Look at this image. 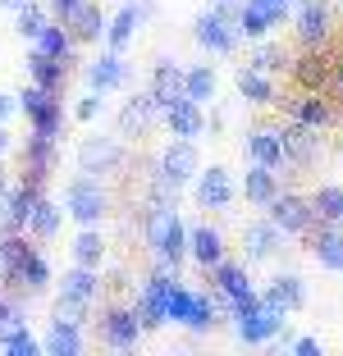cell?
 <instances>
[{"instance_id":"1","label":"cell","mask_w":343,"mask_h":356,"mask_svg":"<svg viewBox=\"0 0 343 356\" xmlns=\"http://www.w3.org/2000/svg\"><path fill=\"white\" fill-rule=\"evenodd\" d=\"M142 238H146V247H151L160 270L178 274V265H183V256H188V224L178 220V210L174 206H146Z\"/></svg>"},{"instance_id":"2","label":"cell","mask_w":343,"mask_h":356,"mask_svg":"<svg viewBox=\"0 0 343 356\" xmlns=\"http://www.w3.org/2000/svg\"><path fill=\"white\" fill-rule=\"evenodd\" d=\"M192 37H197L201 51L211 55H229L234 46H238V5L234 0H224V5H211L206 14H197L192 19Z\"/></svg>"},{"instance_id":"3","label":"cell","mask_w":343,"mask_h":356,"mask_svg":"<svg viewBox=\"0 0 343 356\" xmlns=\"http://www.w3.org/2000/svg\"><path fill=\"white\" fill-rule=\"evenodd\" d=\"M64 215H69L78 229L83 224H101L105 215H110V192H105L101 178L92 174H78L64 183Z\"/></svg>"},{"instance_id":"4","label":"cell","mask_w":343,"mask_h":356,"mask_svg":"<svg viewBox=\"0 0 343 356\" xmlns=\"http://www.w3.org/2000/svg\"><path fill=\"white\" fill-rule=\"evenodd\" d=\"M19 110L28 115L32 133H42V137H60L64 133V101H60V92H46V87L28 83L19 92Z\"/></svg>"},{"instance_id":"5","label":"cell","mask_w":343,"mask_h":356,"mask_svg":"<svg viewBox=\"0 0 343 356\" xmlns=\"http://www.w3.org/2000/svg\"><path fill=\"white\" fill-rule=\"evenodd\" d=\"M73 165H78V174L110 178V174H119V169L128 165V151H124V142H119V133L114 137H83Z\"/></svg>"},{"instance_id":"6","label":"cell","mask_w":343,"mask_h":356,"mask_svg":"<svg viewBox=\"0 0 343 356\" xmlns=\"http://www.w3.org/2000/svg\"><path fill=\"white\" fill-rule=\"evenodd\" d=\"M156 174L169 178L174 188H188V183L201 174V151H197V142H192V137H169L165 151L156 156Z\"/></svg>"},{"instance_id":"7","label":"cell","mask_w":343,"mask_h":356,"mask_svg":"<svg viewBox=\"0 0 343 356\" xmlns=\"http://www.w3.org/2000/svg\"><path fill=\"white\" fill-rule=\"evenodd\" d=\"M174 279H178L174 270H160V265H156V274H151V279H142V288L133 293V311H137V320H142V329L169 325L165 297H169V288H174Z\"/></svg>"},{"instance_id":"8","label":"cell","mask_w":343,"mask_h":356,"mask_svg":"<svg viewBox=\"0 0 343 356\" xmlns=\"http://www.w3.org/2000/svg\"><path fill=\"white\" fill-rule=\"evenodd\" d=\"M42 197H46L42 183L23 174L19 183L5 192V201H0V233H28V220H32V210H37Z\"/></svg>"},{"instance_id":"9","label":"cell","mask_w":343,"mask_h":356,"mask_svg":"<svg viewBox=\"0 0 343 356\" xmlns=\"http://www.w3.org/2000/svg\"><path fill=\"white\" fill-rule=\"evenodd\" d=\"M142 320H137L133 306H110V311L96 320V338H101L110 352H133L137 343H142Z\"/></svg>"},{"instance_id":"10","label":"cell","mask_w":343,"mask_h":356,"mask_svg":"<svg viewBox=\"0 0 343 356\" xmlns=\"http://www.w3.org/2000/svg\"><path fill=\"white\" fill-rule=\"evenodd\" d=\"M284 329V311L270 302H252V306H238L234 311V334L243 338V343H266V338H275Z\"/></svg>"},{"instance_id":"11","label":"cell","mask_w":343,"mask_h":356,"mask_svg":"<svg viewBox=\"0 0 343 356\" xmlns=\"http://www.w3.org/2000/svg\"><path fill=\"white\" fill-rule=\"evenodd\" d=\"M156 119H165V110L156 105V96H151V87H146V92H133L124 101V110H119V119H114V133L133 142V137H146V133H151V124H156Z\"/></svg>"},{"instance_id":"12","label":"cell","mask_w":343,"mask_h":356,"mask_svg":"<svg viewBox=\"0 0 343 356\" xmlns=\"http://www.w3.org/2000/svg\"><path fill=\"white\" fill-rule=\"evenodd\" d=\"M211 283H215L220 302H229V311L261 302V293L252 288V279H247V265H238V261H220L215 270H211Z\"/></svg>"},{"instance_id":"13","label":"cell","mask_w":343,"mask_h":356,"mask_svg":"<svg viewBox=\"0 0 343 356\" xmlns=\"http://www.w3.org/2000/svg\"><path fill=\"white\" fill-rule=\"evenodd\" d=\"M284 247V229L275 220H257L243 229V261L247 265H261V261H275Z\"/></svg>"},{"instance_id":"14","label":"cell","mask_w":343,"mask_h":356,"mask_svg":"<svg viewBox=\"0 0 343 356\" xmlns=\"http://www.w3.org/2000/svg\"><path fill=\"white\" fill-rule=\"evenodd\" d=\"M330 0H298V19H293V28H298V42L302 46H325L330 42Z\"/></svg>"},{"instance_id":"15","label":"cell","mask_w":343,"mask_h":356,"mask_svg":"<svg viewBox=\"0 0 343 356\" xmlns=\"http://www.w3.org/2000/svg\"><path fill=\"white\" fill-rule=\"evenodd\" d=\"M83 78H87V87L92 92H114V87H124L128 83V64H124V51H110L105 46L96 60H87V69H83Z\"/></svg>"},{"instance_id":"16","label":"cell","mask_w":343,"mask_h":356,"mask_svg":"<svg viewBox=\"0 0 343 356\" xmlns=\"http://www.w3.org/2000/svg\"><path fill=\"white\" fill-rule=\"evenodd\" d=\"M270 220L280 224L284 233H307L316 224V210H312V197H298V192H280V197L270 201Z\"/></svg>"},{"instance_id":"17","label":"cell","mask_w":343,"mask_h":356,"mask_svg":"<svg viewBox=\"0 0 343 356\" xmlns=\"http://www.w3.org/2000/svg\"><path fill=\"white\" fill-rule=\"evenodd\" d=\"M146 14H151L146 0H137V5H133V0H124V5L114 10V19L105 23V46H110V51H128V42L137 37V28L146 23Z\"/></svg>"},{"instance_id":"18","label":"cell","mask_w":343,"mask_h":356,"mask_svg":"<svg viewBox=\"0 0 343 356\" xmlns=\"http://www.w3.org/2000/svg\"><path fill=\"white\" fill-rule=\"evenodd\" d=\"M192 197H197L201 210H224L234 201V178H229L224 165H211L192 178Z\"/></svg>"},{"instance_id":"19","label":"cell","mask_w":343,"mask_h":356,"mask_svg":"<svg viewBox=\"0 0 343 356\" xmlns=\"http://www.w3.org/2000/svg\"><path fill=\"white\" fill-rule=\"evenodd\" d=\"M55 160H60V137L28 133V142H23V174L37 178V183H46L51 169H55Z\"/></svg>"},{"instance_id":"20","label":"cell","mask_w":343,"mask_h":356,"mask_svg":"<svg viewBox=\"0 0 343 356\" xmlns=\"http://www.w3.org/2000/svg\"><path fill=\"white\" fill-rule=\"evenodd\" d=\"M280 137H284V160H293V165H312L321 156V128H312V124L293 119L289 128H280Z\"/></svg>"},{"instance_id":"21","label":"cell","mask_w":343,"mask_h":356,"mask_svg":"<svg viewBox=\"0 0 343 356\" xmlns=\"http://www.w3.org/2000/svg\"><path fill=\"white\" fill-rule=\"evenodd\" d=\"M64 23H69V32H73V42H78V46H96V42H105V23H110V19L101 14V0H83Z\"/></svg>"},{"instance_id":"22","label":"cell","mask_w":343,"mask_h":356,"mask_svg":"<svg viewBox=\"0 0 343 356\" xmlns=\"http://www.w3.org/2000/svg\"><path fill=\"white\" fill-rule=\"evenodd\" d=\"M165 128H169V137H192V142H197V137L206 133L201 101H192V96H178V101L165 110Z\"/></svg>"},{"instance_id":"23","label":"cell","mask_w":343,"mask_h":356,"mask_svg":"<svg viewBox=\"0 0 343 356\" xmlns=\"http://www.w3.org/2000/svg\"><path fill=\"white\" fill-rule=\"evenodd\" d=\"M151 96H156L160 110H169L178 96H188V69H178L174 60H160L151 69Z\"/></svg>"},{"instance_id":"24","label":"cell","mask_w":343,"mask_h":356,"mask_svg":"<svg viewBox=\"0 0 343 356\" xmlns=\"http://www.w3.org/2000/svg\"><path fill=\"white\" fill-rule=\"evenodd\" d=\"M289 74L302 92H325V83H330V60L321 55V46H307V55H298V60L289 64Z\"/></svg>"},{"instance_id":"25","label":"cell","mask_w":343,"mask_h":356,"mask_svg":"<svg viewBox=\"0 0 343 356\" xmlns=\"http://www.w3.org/2000/svg\"><path fill=\"white\" fill-rule=\"evenodd\" d=\"M261 302H270V306H280L284 315H293V311H302V306H307V283H302L298 274H275V279L266 283Z\"/></svg>"},{"instance_id":"26","label":"cell","mask_w":343,"mask_h":356,"mask_svg":"<svg viewBox=\"0 0 343 356\" xmlns=\"http://www.w3.org/2000/svg\"><path fill=\"white\" fill-rule=\"evenodd\" d=\"M28 83L46 87V92H64V83H69V64L42 55L37 46H28Z\"/></svg>"},{"instance_id":"27","label":"cell","mask_w":343,"mask_h":356,"mask_svg":"<svg viewBox=\"0 0 343 356\" xmlns=\"http://www.w3.org/2000/svg\"><path fill=\"white\" fill-rule=\"evenodd\" d=\"M243 151H247L252 165L280 169V165H284V137H280V128H252L247 142H243Z\"/></svg>"},{"instance_id":"28","label":"cell","mask_w":343,"mask_h":356,"mask_svg":"<svg viewBox=\"0 0 343 356\" xmlns=\"http://www.w3.org/2000/svg\"><path fill=\"white\" fill-rule=\"evenodd\" d=\"M188 256H192L201 270H215V265L224 261V238H220V229H211V224L188 229Z\"/></svg>"},{"instance_id":"29","label":"cell","mask_w":343,"mask_h":356,"mask_svg":"<svg viewBox=\"0 0 343 356\" xmlns=\"http://www.w3.org/2000/svg\"><path fill=\"white\" fill-rule=\"evenodd\" d=\"M312 256L321 270L343 274V229L339 224H321V233L312 238Z\"/></svg>"},{"instance_id":"30","label":"cell","mask_w":343,"mask_h":356,"mask_svg":"<svg viewBox=\"0 0 343 356\" xmlns=\"http://www.w3.org/2000/svg\"><path fill=\"white\" fill-rule=\"evenodd\" d=\"M275 197H280V174H275L270 165H252L247 174H243V201H252V206H270Z\"/></svg>"},{"instance_id":"31","label":"cell","mask_w":343,"mask_h":356,"mask_svg":"<svg viewBox=\"0 0 343 356\" xmlns=\"http://www.w3.org/2000/svg\"><path fill=\"white\" fill-rule=\"evenodd\" d=\"M60 293L78 297V302H96V297H101V270L73 261L69 270H64V279H60Z\"/></svg>"},{"instance_id":"32","label":"cell","mask_w":343,"mask_h":356,"mask_svg":"<svg viewBox=\"0 0 343 356\" xmlns=\"http://www.w3.org/2000/svg\"><path fill=\"white\" fill-rule=\"evenodd\" d=\"M28 46H37V51H42V55H51V60H64V64H69V69H73V46H78V42H73L69 23L51 19V23H46V32H42V37H37V42H28Z\"/></svg>"},{"instance_id":"33","label":"cell","mask_w":343,"mask_h":356,"mask_svg":"<svg viewBox=\"0 0 343 356\" xmlns=\"http://www.w3.org/2000/svg\"><path fill=\"white\" fill-rule=\"evenodd\" d=\"M234 83H238V96H243L247 105H275V83H270V74H261V69L243 64Z\"/></svg>"},{"instance_id":"34","label":"cell","mask_w":343,"mask_h":356,"mask_svg":"<svg viewBox=\"0 0 343 356\" xmlns=\"http://www.w3.org/2000/svg\"><path fill=\"white\" fill-rule=\"evenodd\" d=\"M60 224H64V201L42 197V201H37V210H32V220H28V238L46 242V238L60 233Z\"/></svg>"},{"instance_id":"35","label":"cell","mask_w":343,"mask_h":356,"mask_svg":"<svg viewBox=\"0 0 343 356\" xmlns=\"http://www.w3.org/2000/svg\"><path fill=\"white\" fill-rule=\"evenodd\" d=\"M73 261H78V265H92V270H101V261H105L101 224H83V229H78V238H73Z\"/></svg>"},{"instance_id":"36","label":"cell","mask_w":343,"mask_h":356,"mask_svg":"<svg viewBox=\"0 0 343 356\" xmlns=\"http://www.w3.org/2000/svg\"><path fill=\"white\" fill-rule=\"evenodd\" d=\"M42 352L46 356H78L83 352V329L78 325H51L42 338Z\"/></svg>"},{"instance_id":"37","label":"cell","mask_w":343,"mask_h":356,"mask_svg":"<svg viewBox=\"0 0 343 356\" xmlns=\"http://www.w3.org/2000/svg\"><path fill=\"white\" fill-rule=\"evenodd\" d=\"M293 119H298V124H312V128H330L334 110L321 92H302L298 101H293Z\"/></svg>"},{"instance_id":"38","label":"cell","mask_w":343,"mask_h":356,"mask_svg":"<svg viewBox=\"0 0 343 356\" xmlns=\"http://www.w3.org/2000/svg\"><path fill=\"white\" fill-rule=\"evenodd\" d=\"M46 23H51V5H42V0H28L23 10H14V28H19L23 42H37L46 32Z\"/></svg>"},{"instance_id":"39","label":"cell","mask_w":343,"mask_h":356,"mask_svg":"<svg viewBox=\"0 0 343 356\" xmlns=\"http://www.w3.org/2000/svg\"><path fill=\"white\" fill-rule=\"evenodd\" d=\"M87 311H92V302H78V297L60 293L51 302V325H78V329H83L87 325Z\"/></svg>"},{"instance_id":"40","label":"cell","mask_w":343,"mask_h":356,"mask_svg":"<svg viewBox=\"0 0 343 356\" xmlns=\"http://www.w3.org/2000/svg\"><path fill=\"white\" fill-rule=\"evenodd\" d=\"M192 306H197V293H192L183 279H174V288H169V297H165V315L174 325H188V320H192Z\"/></svg>"},{"instance_id":"41","label":"cell","mask_w":343,"mask_h":356,"mask_svg":"<svg viewBox=\"0 0 343 356\" xmlns=\"http://www.w3.org/2000/svg\"><path fill=\"white\" fill-rule=\"evenodd\" d=\"M312 210L321 224H343V188H316L312 192Z\"/></svg>"},{"instance_id":"42","label":"cell","mask_w":343,"mask_h":356,"mask_svg":"<svg viewBox=\"0 0 343 356\" xmlns=\"http://www.w3.org/2000/svg\"><path fill=\"white\" fill-rule=\"evenodd\" d=\"M247 64L252 69H261V74H280V69H289V51L284 46H275V42H257V51L247 55Z\"/></svg>"},{"instance_id":"43","label":"cell","mask_w":343,"mask_h":356,"mask_svg":"<svg viewBox=\"0 0 343 356\" xmlns=\"http://www.w3.org/2000/svg\"><path fill=\"white\" fill-rule=\"evenodd\" d=\"M215 69H211V64H192V69H188V96H192V101H215Z\"/></svg>"},{"instance_id":"44","label":"cell","mask_w":343,"mask_h":356,"mask_svg":"<svg viewBox=\"0 0 343 356\" xmlns=\"http://www.w3.org/2000/svg\"><path fill=\"white\" fill-rule=\"evenodd\" d=\"M220 325V302L211 293H197V306H192V320H188L183 329H192V334H206V329Z\"/></svg>"},{"instance_id":"45","label":"cell","mask_w":343,"mask_h":356,"mask_svg":"<svg viewBox=\"0 0 343 356\" xmlns=\"http://www.w3.org/2000/svg\"><path fill=\"white\" fill-rule=\"evenodd\" d=\"M0 347H5L10 356H37V352H42V343L28 334V325H23V329H10V334H0Z\"/></svg>"},{"instance_id":"46","label":"cell","mask_w":343,"mask_h":356,"mask_svg":"<svg viewBox=\"0 0 343 356\" xmlns=\"http://www.w3.org/2000/svg\"><path fill=\"white\" fill-rule=\"evenodd\" d=\"M238 32L247 37V42H261V37L270 32V23H266V14H257L247 0H243V5H238Z\"/></svg>"},{"instance_id":"47","label":"cell","mask_w":343,"mask_h":356,"mask_svg":"<svg viewBox=\"0 0 343 356\" xmlns=\"http://www.w3.org/2000/svg\"><path fill=\"white\" fill-rule=\"evenodd\" d=\"M96 115H101V92L87 87V96H78V105H73V119H78V124H92Z\"/></svg>"},{"instance_id":"48","label":"cell","mask_w":343,"mask_h":356,"mask_svg":"<svg viewBox=\"0 0 343 356\" xmlns=\"http://www.w3.org/2000/svg\"><path fill=\"white\" fill-rule=\"evenodd\" d=\"M247 5L257 14H266V23H270V28H280L284 14H289V0H247Z\"/></svg>"},{"instance_id":"49","label":"cell","mask_w":343,"mask_h":356,"mask_svg":"<svg viewBox=\"0 0 343 356\" xmlns=\"http://www.w3.org/2000/svg\"><path fill=\"white\" fill-rule=\"evenodd\" d=\"M46 5H51V19H60V23H64L73 10H78V5H83V0H46Z\"/></svg>"},{"instance_id":"50","label":"cell","mask_w":343,"mask_h":356,"mask_svg":"<svg viewBox=\"0 0 343 356\" xmlns=\"http://www.w3.org/2000/svg\"><path fill=\"white\" fill-rule=\"evenodd\" d=\"M293 352L298 356H321V343H316V338H293Z\"/></svg>"},{"instance_id":"51","label":"cell","mask_w":343,"mask_h":356,"mask_svg":"<svg viewBox=\"0 0 343 356\" xmlns=\"http://www.w3.org/2000/svg\"><path fill=\"white\" fill-rule=\"evenodd\" d=\"M14 110H19V96H10V92H0V124H5V119H10Z\"/></svg>"},{"instance_id":"52","label":"cell","mask_w":343,"mask_h":356,"mask_svg":"<svg viewBox=\"0 0 343 356\" xmlns=\"http://www.w3.org/2000/svg\"><path fill=\"white\" fill-rule=\"evenodd\" d=\"M5 320H10V297L0 293V329H5Z\"/></svg>"},{"instance_id":"53","label":"cell","mask_w":343,"mask_h":356,"mask_svg":"<svg viewBox=\"0 0 343 356\" xmlns=\"http://www.w3.org/2000/svg\"><path fill=\"white\" fill-rule=\"evenodd\" d=\"M23 5H28V0H0V10H10V14H14V10H23Z\"/></svg>"},{"instance_id":"54","label":"cell","mask_w":343,"mask_h":356,"mask_svg":"<svg viewBox=\"0 0 343 356\" xmlns=\"http://www.w3.org/2000/svg\"><path fill=\"white\" fill-rule=\"evenodd\" d=\"M10 151V133H5V124H0V156Z\"/></svg>"},{"instance_id":"55","label":"cell","mask_w":343,"mask_h":356,"mask_svg":"<svg viewBox=\"0 0 343 356\" xmlns=\"http://www.w3.org/2000/svg\"><path fill=\"white\" fill-rule=\"evenodd\" d=\"M5 192H10V178H5V169H0V201H5Z\"/></svg>"},{"instance_id":"56","label":"cell","mask_w":343,"mask_h":356,"mask_svg":"<svg viewBox=\"0 0 343 356\" xmlns=\"http://www.w3.org/2000/svg\"><path fill=\"white\" fill-rule=\"evenodd\" d=\"M334 74H339V92H343V60H339V64H334Z\"/></svg>"},{"instance_id":"57","label":"cell","mask_w":343,"mask_h":356,"mask_svg":"<svg viewBox=\"0 0 343 356\" xmlns=\"http://www.w3.org/2000/svg\"><path fill=\"white\" fill-rule=\"evenodd\" d=\"M211 5H224V0H211Z\"/></svg>"},{"instance_id":"58","label":"cell","mask_w":343,"mask_h":356,"mask_svg":"<svg viewBox=\"0 0 343 356\" xmlns=\"http://www.w3.org/2000/svg\"><path fill=\"white\" fill-rule=\"evenodd\" d=\"M289 5H293V0H289Z\"/></svg>"}]
</instances>
